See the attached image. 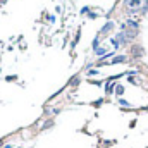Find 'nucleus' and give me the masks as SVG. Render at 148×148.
<instances>
[{
    "label": "nucleus",
    "instance_id": "f257e3e1",
    "mask_svg": "<svg viewBox=\"0 0 148 148\" xmlns=\"http://www.w3.org/2000/svg\"><path fill=\"white\" fill-rule=\"evenodd\" d=\"M129 53H131L133 59H141V57H145V48L140 43H133L131 48H129Z\"/></svg>",
    "mask_w": 148,
    "mask_h": 148
},
{
    "label": "nucleus",
    "instance_id": "39448f33",
    "mask_svg": "<svg viewBox=\"0 0 148 148\" xmlns=\"http://www.w3.org/2000/svg\"><path fill=\"white\" fill-rule=\"evenodd\" d=\"M112 29H114V23H107V24L103 26V29H102L100 33H102V35L105 36V35H109V33H110Z\"/></svg>",
    "mask_w": 148,
    "mask_h": 148
},
{
    "label": "nucleus",
    "instance_id": "20e7f679",
    "mask_svg": "<svg viewBox=\"0 0 148 148\" xmlns=\"http://www.w3.org/2000/svg\"><path fill=\"white\" fill-rule=\"evenodd\" d=\"M124 91H126V88H124L122 84H119V83H115V90H114V95H115L117 98H121V97L124 95Z\"/></svg>",
    "mask_w": 148,
    "mask_h": 148
},
{
    "label": "nucleus",
    "instance_id": "7ed1b4c3",
    "mask_svg": "<svg viewBox=\"0 0 148 148\" xmlns=\"http://www.w3.org/2000/svg\"><path fill=\"white\" fill-rule=\"evenodd\" d=\"M114 145H117V140H100L98 148H109V147H114Z\"/></svg>",
    "mask_w": 148,
    "mask_h": 148
},
{
    "label": "nucleus",
    "instance_id": "6e6552de",
    "mask_svg": "<svg viewBox=\"0 0 148 148\" xmlns=\"http://www.w3.org/2000/svg\"><path fill=\"white\" fill-rule=\"evenodd\" d=\"M19 148H23V147H19Z\"/></svg>",
    "mask_w": 148,
    "mask_h": 148
},
{
    "label": "nucleus",
    "instance_id": "f03ea898",
    "mask_svg": "<svg viewBox=\"0 0 148 148\" xmlns=\"http://www.w3.org/2000/svg\"><path fill=\"white\" fill-rule=\"evenodd\" d=\"M127 60H129V57H127V55H115L109 64H126Z\"/></svg>",
    "mask_w": 148,
    "mask_h": 148
},
{
    "label": "nucleus",
    "instance_id": "423d86ee",
    "mask_svg": "<svg viewBox=\"0 0 148 148\" xmlns=\"http://www.w3.org/2000/svg\"><path fill=\"white\" fill-rule=\"evenodd\" d=\"M136 124H138V119H131V121H129V129H134Z\"/></svg>",
    "mask_w": 148,
    "mask_h": 148
},
{
    "label": "nucleus",
    "instance_id": "0eeeda50",
    "mask_svg": "<svg viewBox=\"0 0 148 148\" xmlns=\"http://www.w3.org/2000/svg\"><path fill=\"white\" fill-rule=\"evenodd\" d=\"M3 148H14V143H7Z\"/></svg>",
    "mask_w": 148,
    "mask_h": 148
}]
</instances>
